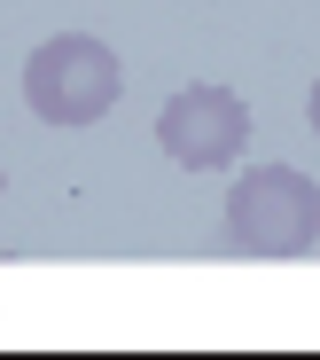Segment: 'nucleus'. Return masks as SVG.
<instances>
[{
	"instance_id": "1",
	"label": "nucleus",
	"mask_w": 320,
	"mask_h": 360,
	"mask_svg": "<svg viewBox=\"0 0 320 360\" xmlns=\"http://www.w3.org/2000/svg\"><path fill=\"white\" fill-rule=\"evenodd\" d=\"M117 94H125V63L94 32H55L24 63V102L39 126H102L117 110Z\"/></svg>"
},
{
	"instance_id": "2",
	"label": "nucleus",
	"mask_w": 320,
	"mask_h": 360,
	"mask_svg": "<svg viewBox=\"0 0 320 360\" xmlns=\"http://www.w3.org/2000/svg\"><path fill=\"white\" fill-rule=\"evenodd\" d=\"M227 243L242 259H305L320 243V180L297 165H250L227 196Z\"/></svg>"
},
{
	"instance_id": "3",
	"label": "nucleus",
	"mask_w": 320,
	"mask_h": 360,
	"mask_svg": "<svg viewBox=\"0 0 320 360\" xmlns=\"http://www.w3.org/2000/svg\"><path fill=\"white\" fill-rule=\"evenodd\" d=\"M242 141H250V102H242L234 86L196 79V86H180V94L156 110V149H164L180 172H219V165L242 157Z\"/></svg>"
},
{
	"instance_id": "4",
	"label": "nucleus",
	"mask_w": 320,
	"mask_h": 360,
	"mask_svg": "<svg viewBox=\"0 0 320 360\" xmlns=\"http://www.w3.org/2000/svg\"><path fill=\"white\" fill-rule=\"evenodd\" d=\"M305 117H312V141H320V79H312V94H305Z\"/></svg>"
}]
</instances>
